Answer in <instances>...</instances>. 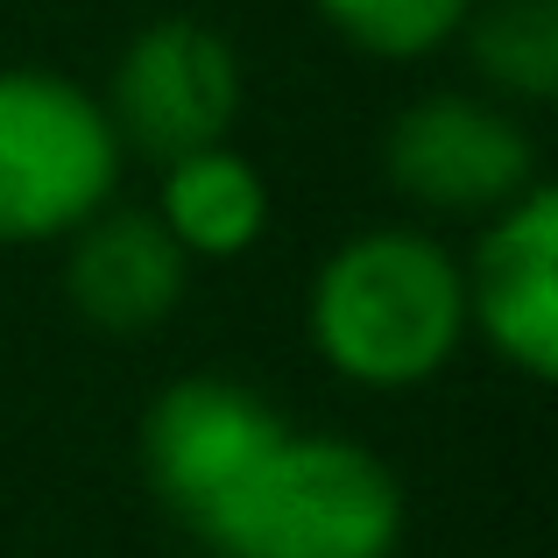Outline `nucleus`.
<instances>
[{
  "label": "nucleus",
  "mask_w": 558,
  "mask_h": 558,
  "mask_svg": "<svg viewBox=\"0 0 558 558\" xmlns=\"http://www.w3.org/2000/svg\"><path fill=\"white\" fill-rule=\"evenodd\" d=\"M304 347L368 396L432 389L466 354L460 247L424 219H381L326 247L304 283Z\"/></svg>",
  "instance_id": "obj_1"
},
{
  "label": "nucleus",
  "mask_w": 558,
  "mask_h": 558,
  "mask_svg": "<svg viewBox=\"0 0 558 558\" xmlns=\"http://www.w3.org/2000/svg\"><path fill=\"white\" fill-rule=\"evenodd\" d=\"M403 531V474L375 446L283 424L184 537H198L205 558H396Z\"/></svg>",
  "instance_id": "obj_2"
},
{
  "label": "nucleus",
  "mask_w": 558,
  "mask_h": 558,
  "mask_svg": "<svg viewBox=\"0 0 558 558\" xmlns=\"http://www.w3.org/2000/svg\"><path fill=\"white\" fill-rule=\"evenodd\" d=\"M128 149L99 85L50 64H0V247H57L121 198Z\"/></svg>",
  "instance_id": "obj_3"
},
{
  "label": "nucleus",
  "mask_w": 558,
  "mask_h": 558,
  "mask_svg": "<svg viewBox=\"0 0 558 558\" xmlns=\"http://www.w3.org/2000/svg\"><path fill=\"white\" fill-rule=\"evenodd\" d=\"M381 184L432 227H481L545 184V156H537L531 113L502 107V99L474 93V85H432V93L403 99L396 121L381 128Z\"/></svg>",
  "instance_id": "obj_4"
},
{
  "label": "nucleus",
  "mask_w": 558,
  "mask_h": 558,
  "mask_svg": "<svg viewBox=\"0 0 558 558\" xmlns=\"http://www.w3.org/2000/svg\"><path fill=\"white\" fill-rule=\"evenodd\" d=\"M113 135L142 163H170L184 149L233 142L247 113V64L233 36L205 14H149L99 85Z\"/></svg>",
  "instance_id": "obj_5"
},
{
  "label": "nucleus",
  "mask_w": 558,
  "mask_h": 558,
  "mask_svg": "<svg viewBox=\"0 0 558 558\" xmlns=\"http://www.w3.org/2000/svg\"><path fill=\"white\" fill-rule=\"evenodd\" d=\"M283 410L241 375H178L149 396L135 424V460H142V488L156 495L178 531L205 517L247 466L262 460L276 432H283Z\"/></svg>",
  "instance_id": "obj_6"
},
{
  "label": "nucleus",
  "mask_w": 558,
  "mask_h": 558,
  "mask_svg": "<svg viewBox=\"0 0 558 558\" xmlns=\"http://www.w3.org/2000/svg\"><path fill=\"white\" fill-rule=\"evenodd\" d=\"M466 340H481L509 375H558V191L531 184L474 227L460 255Z\"/></svg>",
  "instance_id": "obj_7"
},
{
  "label": "nucleus",
  "mask_w": 558,
  "mask_h": 558,
  "mask_svg": "<svg viewBox=\"0 0 558 558\" xmlns=\"http://www.w3.org/2000/svg\"><path fill=\"white\" fill-rule=\"evenodd\" d=\"M57 247H64V304L107 340H142L170 326L191 298V262L149 205L113 198Z\"/></svg>",
  "instance_id": "obj_8"
},
{
  "label": "nucleus",
  "mask_w": 558,
  "mask_h": 558,
  "mask_svg": "<svg viewBox=\"0 0 558 558\" xmlns=\"http://www.w3.org/2000/svg\"><path fill=\"white\" fill-rule=\"evenodd\" d=\"M156 219L184 247V262H241L262 247L276 219V191L262 178V163L241 142H213V149H184L170 163H156Z\"/></svg>",
  "instance_id": "obj_9"
},
{
  "label": "nucleus",
  "mask_w": 558,
  "mask_h": 558,
  "mask_svg": "<svg viewBox=\"0 0 558 558\" xmlns=\"http://www.w3.org/2000/svg\"><path fill=\"white\" fill-rule=\"evenodd\" d=\"M474 93L537 113L558 99V0H474L452 36Z\"/></svg>",
  "instance_id": "obj_10"
},
{
  "label": "nucleus",
  "mask_w": 558,
  "mask_h": 558,
  "mask_svg": "<svg viewBox=\"0 0 558 558\" xmlns=\"http://www.w3.org/2000/svg\"><path fill=\"white\" fill-rule=\"evenodd\" d=\"M474 0H312L318 28L340 36L368 64H424L452 50Z\"/></svg>",
  "instance_id": "obj_11"
}]
</instances>
